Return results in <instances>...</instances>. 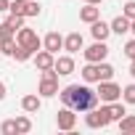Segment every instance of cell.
<instances>
[{"instance_id":"6da1fadb","label":"cell","mask_w":135,"mask_h":135,"mask_svg":"<svg viewBox=\"0 0 135 135\" xmlns=\"http://www.w3.org/2000/svg\"><path fill=\"white\" fill-rule=\"evenodd\" d=\"M58 98H61L64 106H69V109H74L80 114H85V111H90V109L98 106V93L88 82L85 85H66V88H61Z\"/></svg>"},{"instance_id":"7a4b0ae2","label":"cell","mask_w":135,"mask_h":135,"mask_svg":"<svg viewBox=\"0 0 135 135\" xmlns=\"http://www.w3.org/2000/svg\"><path fill=\"white\" fill-rule=\"evenodd\" d=\"M80 74H82V80L90 85V82H101V80H111L114 77V66L111 64H106V61H98V64H85L82 69H80Z\"/></svg>"},{"instance_id":"3957f363","label":"cell","mask_w":135,"mask_h":135,"mask_svg":"<svg viewBox=\"0 0 135 135\" xmlns=\"http://www.w3.org/2000/svg\"><path fill=\"white\" fill-rule=\"evenodd\" d=\"M37 95L40 98L58 95V72L56 69H42V77H40V85H37Z\"/></svg>"},{"instance_id":"277c9868","label":"cell","mask_w":135,"mask_h":135,"mask_svg":"<svg viewBox=\"0 0 135 135\" xmlns=\"http://www.w3.org/2000/svg\"><path fill=\"white\" fill-rule=\"evenodd\" d=\"M85 124L90 127V130H103V127H109L111 124V119H109V109H106V103L98 109H90V111H85Z\"/></svg>"},{"instance_id":"5b68a950","label":"cell","mask_w":135,"mask_h":135,"mask_svg":"<svg viewBox=\"0 0 135 135\" xmlns=\"http://www.w3.org/2000/svg\"><path fill=\"white\" fill-rule=\"evenodd\" d=\"M98 101L101 103H111V101H122V88L111 80H101L98 82Z\"/></svg>"},{"instance_id":"8992f818","label":"cell","mask_w":135,"mask_h":135,"mask_svg":"<svg viewBox=\"0 0 135 135\" xmlns=\"http://www.w3.org/2000/svg\"><path fill=\"white\" fill-rule=\"evenodd\" d=\"M16 45H24V48H32L35 53L42 48V40L37 37V32L35 29H29V27H21L19 32H16Z\"/></svg>"},{"instance_id":"52a82bcc","label":"cell","mask_w":135,"mask_h":135,"mask_svg":"<svg viewBox=\"0 0 135 135\" xmlns=\"http://www.w3.org/2000/svg\"><path fill=\"white\" fill-rule=\"evenodd\" d=\"M82 56H85V61H90V64L106 61V56H109V45H106V40H95L90 48H82Z\"/></svg>"},{"instance_id":"ba28073f","label":"cell","mask_w":135,"mask_h":135,"mask_svg":"<svg viewBox=\"0 0 135 135\" xmlns=\"http://www.w3.org/2000/svg\"><path fill=\"white\" fill-rule=\"evenodd\" d=\"M56 124H58V130H64V132H72L74 124H77V114H74V109L64 106V109L56 114Z\"/></svg>"},{"instance_id":"9c48e42d","label":"cell","mask_w":135,"mask_h":135,"mask_svg":"<svg viewBox=\"0 0 135 135\" xmlns=\"http://www.w3.org/2000/svg\"><path fill=\"white\" fill-rule=\"evenodd\" d=\"M82 48H85V37H82L80 32H69V35L64 37V50H66V53L74 56V53H80Z\"/></svg>"},{"instance_id":"30bf717a","label":"cell","mask_w":135,"mask_h":135,"mask_svg":"<svg viewBox=\"0 0 135 135\" xmlns=\"http://www.w3.org/2000/svg\"><path fill=\"white\" fill-rule=\"evenodd\" d=\"M53 69L58 72V77H69V74L74 72V58H72V53H69V56H56Z\"/></svg>"},{"instance_id":"8fae6325","label":"cell","mask_w":135,"mask_h":135,"mask_svg":"<svg viewBox=\"0 0 135 135\" xmlns=\"http://www.w3.org/2000/svg\"><path fill=\"white\" fill-rule=\"evenodd\" d=\"M42 48L48 50V53H58V50H64V37L58 35V32H48L45 37H42Z\"/></svg>"},{"instance_id":"7c38bea8","label":"cell","mask_w":135,"mask_h":135,"mask_svg":"<svg viewBox=\"0 0 135 135\" xmlns=\"http://www.w3.org/2000/svg\"><path fill=\"white\" fill-rule=\"evenodd\" d=\"M32 61H35V66L42 72V69H53V61H56V56L53 53H48L45 48H40L35 56H32Z\"/></svg>"},{"instance_id":"4fadbf2b","label":"cell","mask_w":135,"mask_h":135,"mask_svg":"<svg viewBox=\"0 0 135 135\" xmlns=\"http://www.w3.org/2000/svg\"><path fill=\"white\" fill-rule=\"evenodd\" d=\"M90 35H93V40H109V35H111V27H109V21H103V19H95V21L90 24Z\"/></svg>"},{"instance_id":"5bb4252c","label":"cell","mask_w":135,"mask_h":135,"mask_svg":"<svg viewBox=\"0 0 135 135\" xmlns=\"http://www.w3.org/2000/svg\"><path fill=\"white\" fill-rule=\"evenodd\" d=\"M40 106H42V98H40L37 93H29V95H24V98H21V109H24L27 114H37V111H40Z\"/></svg>"},{"instance_id":"9a60e30c","label":"cell","mask_w":135,"mask_h":135,"mask_svg":"<svg viewBox=\"0 0 135 135\" xmlns=\"http://www.w3.org/2000/svg\"><path fill=\"white\" fill-rule=\"evenodd\" d=\"M95 19H101V8H98V6H90V3H85V8H80V21H85V24H93Z\"/></svg>"},{"instance_id":"2e32d148","label":"cell","mask_w":135,"mask_h":135,"mask_svg":"<svg viewBox=\"0 0 135 135\" xmlns=\"http://www.w3.org/2000/svg\"><path fill=\"white\" fill-rule=\"evenodd\" d=\"M109 27H111V35H119V37H122V35H127V32H130V19L119 13V16H117Z\"/></svg>"},{"instance_id":"e0dca14e","label":"cell","mask_w":135,"mask_h":135,"mask_svg":"<svg viewBox=\"0 0 135 135\" xmlns=\"http://www.w3.org/2000/svg\"><path fill=\"white\" fill-rule=\"evenodd\" d=\"M106 109H109V119H111V122H119V119L127 114L124 103H119V101H111V103H106Z\"/></svg>"},{"instance_id":"ac0fdd59","label":"cell","mask_w":135,"mask_h":135,"mask_svg":"<svg viewBox=\"0 0 135 135\" xmlns=\"http://www.w3.org/2000/svg\"><path fill=\"white\" fill-rule=\"evenodd\" d=\"M117 124H119V130H122L124 135H135V114H124Z\"/></svg>"},{"instance_id":"d6986e66","label":"cell","mask_w":135,"mask_h":135,"mask_svg":"<svg viewBox=\"0 0 135 135\" xmlns=\"http://www.w3.org/2000/svg\"><path fill=\"white\" fill-rule=\"evenodd\" d=\"M13 124H16V135H27V132L32 130V119H29L27 114L16 117V119H13Z\"/></svg>"},{"instance_id":"ffe728a7","label":"cell","mask_w":135,"mask_h":135,"mask_svg":"<svg viewBox=\"0 0 135 135\" xmlns=\"http://www.w3.org/2000/svg\"><path fill=\"white\" fill-rule=\"evenodd\" d=\"M32 56H35V50H32V48H24V45H16V50H13V56H11V58H16L19 64H24V61H29Z\"/></svg>"},{"instance_id":"44dd1931","label":"cell","mask_w":135,"mask_h":135,"mask_svg":"<svg viewBox=\"0 0 135 135\" xmlns=\"http://www.w3.org/2000/svg\"><path fill=\"white\" fill-rule=\"evenodd\" d=\"M40 11H42V6L35 3V0H27V3H24V19L27 16H40Z\"/></svg>"},{"instance_id":"7402d4cb","label":"cell","mask_w":135,"mask_h":135,"mask_svg":"<svg viewBox=\"0 0 135 135\" xmlns=\"http://www.w3.org/2000/svg\"><path fill=\"white\" fill-rule=\"evenodd\" d=\"M122 101H124L127 106H135V82L127 85V88H122Z\"/></svg>"},{"instance_id":"603a6c76","label":"cell","mask_w":135,"mask_h":135,"mask_svg":"<svg viewBox=\"0 0 135 135\" xmlns=\"http://www.w3.org/2000/svg\"><path fill=\"white\" fill-rule=\"evenodd\" d=\"M13 50H16V37L0 40V53H3V56H13Z\"/></svg>"},{"instance_id":"cb8c5ba5","label":"cell","mask_w":135,"mask_h":135,"mask_svg":"<svg viewBox=\"0 0 135 135\" xmlns=\"http://www.w3.org/2000/svg\"><path fill=\"white\" fill-rule=\"evenodd\" d=\"M24 3H27V0H11L8 13H13V16H24Z\"/></svg>"},{"instance_id":"d4e9b609","label":"cell","mask_w":135,"mask_h":135,"mask_svg":"<svg viewBox=\"0 0 135 135\" xmlns=\"http://www.w3.org/2000/svg\"><path fill=\"white\" fill-rule=\"evenodd\" d=\"M6 24H8L11 29H16V32H19V29L24 27V16H13V13H11V16L6 19Z\"/></svg>"},{"instance_id":"484cf974","label":"cell","mask_w":135,"mask_h":135,"mask_svg":"<svg viewBox=\"0 0 135 135\" xmlns=\"http://www.w3.org/2000/svg\"><path fill=\"white\" fill-rule=\"evenodd\" d=\"M11 37H16V29H11L6 21L0 24V40H11Z\"/></svg>"},{"instance_id":"4316f807","label":"cell","mask_w":135,"mask_h":135,"mask_svg":"<svg viewBox=\"0 0 135 135\" xmlns=\"http://www.w3.org/2000/svg\"><path fill=\"white\" fill-rule=\"evenodd\" d=\"M0 132H3V135H13V132H16V124H13V119H6L3 124H0Z\"/></svg>"},{"instance_id":"83f0119b","label":"cell","mask_w":135,"mask_h":135,"mask_svg":"<svg viewBox=\"0 0 135 135\" xmlns=\"http://www.w3.org/2000/svg\"><path fill=\"white\" fill-rule=\"evenodd\" d=\"M122 16H127V19H135V0H127V3H124V8H122Z\"/></svg>"},{"instance_id":"f1b7e54d","label":"cell","mask_w":135,"mask_h":135,"mask_svg":"<svg viewBox=\"0 0 135 135\" xmlns=\"http://www.w3.org/2000/svg\"><path fill=\"white\" fill-rule=\"evenodd\" d=\"M124 56H127V58H130V61H135V37H132V40H127V42H124Z\"/></svg>"},{"instance_id":"f546056e","label":"cell","mask_w":135,"mask_h":135,"mask_svg":"<svg viewBox=\"0 0 135 135\" xmlns=\"http://www.w3.org/2000/svg\"><path fill=\"white\" fill-rule=\"evenodd\" d=\"M6 95H8V88H6V82H0V101H6Z\"/></svg>"},{"instance_id":"4dcf8cb0","label":"cell","mask_w":135,"mask_h":135,"mask_svg":"<svg viewBox=\"0 0 135 135\" xmlns=\"http://www.w3.org/2000/svg\"><path fill=\"white\" fill-rule=\"evenodd\" d=\"M8 6H11V0H0V13L8 11Z\"/></svg>"},{"instance_id":"1f68e13d","label":"cell","mask_w":135,"mask_h":135,"mask_svg":"<svg viewBox=\"0 0 135 135\" xmlns=\"http://www.w3.org/2000/svg\"><path fill=\"white\" fill-rule=\"evenodd\" d=\"M130 77H132V80H135V61H132V64H130Z\"/></svg>"},{"instance_id":"d6a6232c","label":"cell","mask_w":135,"mask_h":135,"mask_svg":"<svg viewBox=\"0 0 135 135\" xmlns=\"http://www.w3.org/2000/svg\"><path fill=\"white\" fill-rule=\"evenodd\" d=\"M130 32H132V37H135V19H130Z\"/></svg>"},{"instance_id":"836d02e7","label":"cell","mask_w":135,"mask_h":135,"mask_svg":"<svg viewBox=\"0 0 135 135\" xmlns=\"http://www.w3.org/2000/svg\"><path fill=\"white\" fill-rule=\"evenodd\" d=\"M85 3H90V6H101L103 0H85Z\"/></svg>"}]
</instances>
